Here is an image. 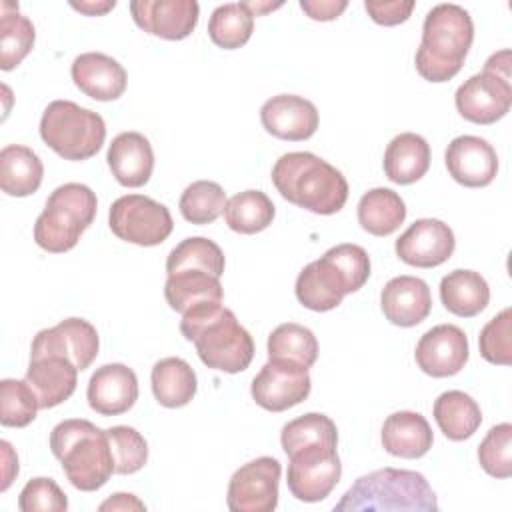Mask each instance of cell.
<instances>
[{
  "label": "cell",
  "instance_id": "cell-16",
  "mask_svg": "<svg viewBox=\"0 0 512 512\" xmlns=\"http://www.w3.org/2000/svg\"><path fill=\"white\" fill-rule=\"evenodd\" d=\"M456 248L454 232L436 218H420L400 234L394 244L396 256L416 268H436L444 264Z\"/></svg>",
  "mask_w": 512,
  "mask_h": 512
},
{
  "label": "cell",
  "instance_id": "cell-13",
  "mask_svg": "<svg viewBox=\"0 0 512 512\" xmlns=\"http://www.w3.org/2000/svg\"><path fill=\"white\" fill-rule=\"evenodd\" d=\"M454 104L464 120L484 126L494 124L504 118L512 106L510 80L482 70L458 86Z\"/></svg>",
  "mask_w": 512,
  "mask_h": 512
},
{
  "label": "cell",
  "instance_id": "cell-6",
  "mask_svg": "<svg viewBox=\"0 0 512 512\" xmlns=\"http://www.w3.org/2000/svg\"><path fill=\"white\" fill-rule=\"evenodd\" d=\"M334 510H416L434 512L438 500L424 474L402 468H382L360 476L334 504Z\"/></svg>",
  "mask_w": 512,
  "mask_h": 512
},
{
  "label": "cell",
  "instance_id": "cell-44",
  "mask_svg": "<svg viewBox=\"0 0 512 512\" xmlns=\"http://www.w3.org/2000/svg\"><path fill=\"white\" fill-rule=\"evenodd\" d=\"M22 512H66L68 498L52 478H32L26 482L18 496Z\"/></svg>",
  "mask_w": 512,
  "mask_h": 512
},
{
  "label": "cell",
  "instance_id": "cell-4",
  "mask_svg": "<svg viewBox=\"0 0 512 512\" xmlns=\"http://www.w3.org/2000/svg\"><path fill=\"white\" fill-rule=\"evenodd\" d=\"M474 40V24L458 4H436L422 24V42L416 50V72L428 82H448L464 66Z\"/></svg>",
  "mask_w": 512,
  "mask_h": 512
},
{
  "label": "cell",
  "instance_id": "cell-9",
  "mask_svg": "<svg viewBox=\"0 0 512 512\" xmlns=\"http://www.w3.org/2000/svg\"><path fill=\"white\" fill-rule=\"evenodd\" d=\"M336 446L332 442H310L288 454L286 484L296 500L320 502L336 488L342 476Z\"/></svg>",
  "mask_w": 512,
  "mask_h": 512
},
{
  "label": "cell",
  "instance_id": "cell-47",
  "mask_svg": "<svg viewBox=\"0 0 512 512\" xmlns=\"http://www.w3.org/2000/svg\"><path fill=\"white\" fill-rule=\"evenodd\" d=\"M0 448H2V462H4V466H2V484H0V490L4 492V490H8V486L12 484L14 476H18V456H16V452L12 450L10 442H6V440L0 442Z\"/></svg>",
  "mask_w": 512,
  "mask_h": 512
},
{
  "label": "cell",
  "instance_id": "cell-5",
  "mask_svg": "<svg viewBox=\"0 0 512 512\" xmlns=\"http://www.w3.org/2000/svg\"><path fill=\"white\" fill-rule=\"evenodd\" d=\"M50 450L62 462L68 482L82 492L102 488L116 472L108 434L90 420L58 422L50 432Z\"/></svg>",
  "mask_w": 512,
  "mask_h": 512
},
{
  "label": "cell",
  "instance_id": "cell-42",
  "mask_svg": "<svg viewBox=\"0 0 512 512\" xmlns=\"http://www.w3.org/2000/svg\"><path fill=\"white\" fill-rule=\"evenodd\" d=\"M478 462L494 478L512 476V424L502 422L488 430L478 446Z\"/></svg>",
  "mask_w": 512,
  "mask_h": 512
},
{
  "label": "cell",
  "instance_id": "cell-41",
  "mask_svg": "<svg viewBox=\"0 0 512 512\" xmlns=\"http://www.w3.org/2000/svg\"><path fill=\"white\" fill-rule=\"evenodd\" d=\"M114 456L116 474H134L148 460V442L132 426H112L106 430Z\"/></svg>",
  "mask_w": 512,
  "mask_h": 512
},
{
  "label": "cell",
  "instance_id": "cell-22",
  "mask_svg": "<svg viewBox=\"0 0 512 512\" xmlns=\"http://www.w3.org/2000/svg\"><path fill=\"white\" fill-rule=\"evenodd\" d=\"M70 74L80 92L100 102L118 100L128 84L124 66L102 52H84L76 56Z\"/></svg>",
  "mask_w": 512,
  "mask_h": 512
},
{
  "label": "cell",
  "instance_id": "cell-39",
  "mask_svg": "<svg viewBox=\"0 0 512 512\" xmlns=\"http://www.w3.org/2000/svg\"><path fill=\"white\" fill-rule=\"evenodd\" d=\"M40 404L26 380L4 378L0 382V424L8 428L28 426L38 412Z\"/></svg>",
  "mask_w": 512,
  "mask_h": 512
},
{
  "label": "cell",
  "instance_id": "cell-7",
  "mask_svg": "<svg viewBox=\"0 0 512 512\" xmlns=\"http://www.w3.org/2000/svg\"><path fill=\"white\" fill-rule=\"evenodd\" d=\"M96 210V194L86 184L66 182L58 186L36 218L34 242L52 254L72 250L84 230L94 222Z\"/></svg>",
  "mask_w": 512,
  "mask_h": 512
},
{
  "label": "cell",
  "instance_id": "cell-12",
  "mask_svg": "<svg viewBox=\"0 0 512 512\" xmlns=\"http://www.w3.org/2000/svg\"><path fill=\"white\" fill-rule=\"evenodd\" d=\"M312 380L308 368L288 360H268L254 376L250 394L268 412H284L310 394Z\"/></svg>",
  "mask_w": 512,
  "mask_h": 512
},
{
  "label": "cell",
  "instance_id": "cell-31",
  "mask_svg": "<svg viewBox=\"0 0 512 512\" xmlns=\"http://www.w3.org/2000/svg\"><path fill=\"white\" fill-rule=\"evenodd\" d=\"M164 298L172 310L184 314L200 302H222L224 290L220 278L204 270H180L168 274Z\"/></svg>",
  "mask_w": 512,
  "mask_h": 512
},
{
  "label": "cell",
  "instance_id": "cell-10",
  "mask_svg": "<svg viewBox=\"0 0 512 512\" xmlns=\"http://www.w3.org/2000/svg\"><path fill=\"white\" fill-rule=\"evenodd\" d=\"M108 226L124 242L158 246L172 234L174 222L164 204L144 194H126L112 202Z\"/></svg>",
  "mask_w": 512,
  "mask_h": 512
},
{
  "label": "cell",
  "instance_id": "cell-26",
  "mask_svg": "<svg viewBox=\"0 0 512 512\" xmlns=\"http://www.w3.org/2000/svg\"><path fill=\"white\" fill-rule=\"evenodd\" d=\"M384 174L394 184H414L430 168V144L414 132L394 136L384 152Z\"/></svg>",
  "mask_w": 512,
  "mask_h": 512
},
{
  "label": "cell",
  "instance_id": "cell-15",
  "mask_svg": "<svg viewBox=\"0 0 512 512\" xmlns=\"http://www.w3.org/2000/svg\"><path fill=\"white\" fill-rule=\"evenodd\" d=\"M100 338L96 328L84 318H66L52 328L40 330L30 346V354L66 356L80 372L98 356Z\"/></svg>",
  "mask_w": 512,
  "mask_h": 512
},
{
  "label": "cell",
  "instance_id": "cell-18",
  "mask_svg": "<svg viewBox=\"0 0 512 512\" xmlns=\"http://www.w3.org/2000/svg\"><path fill=\"white\" fill-rule=\"evenodd\" d=\"M444 162L448 174L466 188L488 186L498 174V154L494 146L472 134L456 136L444 152Z\"/></svg>",
  "mask_w": 512,
  "mask_h": 512
},
{
  "label": "cell",
  "instance_id": "cell-48",
  "mask_svg": "<svg viewBox=\"0 0 512 512\" xmlns=\"http://www.w3.org/2000/svg\"><path fill=\"white\" fill-rule=\"evenodd\" d=\"M100 510H146V506L134 494L118 492V494H112L108 500H104L100 504Z\"/></svg>",
  "mask_w": 512,
  "mask_h": 512
},
{
  "label": "cell",
  "instance_id": "cell-28",
  "mask_svg": "<svg viewBox=\"0 0 512 512\" xmlns=\"http://www.w3.org/2000/svg\"><path fill=\"white\" fill-rule=\"evenodd\" d=\"M44 176L40 156L22 144H8L0 150V188L8 196L34 194Z\"/></svg>",
  "mask_w": 512,
  "mask_h": 512
},
{
  "label": "cell",
  "instance_id": "cell-43",
  "mask_svg": "<svg viewBox=\"0 0 512 512\" xmlns=\"http://www.w3.org/2000/svg\"><path fill=\"white\" fill-rule=\"evenodd\" d=\"M478 348L480 356L498 366H510L512 364V310L504 308L498 312L478 336Z\"/></svg>",
  "mask_w": 512,
  "mask_h": 512
},
{
  "label": "cell",
  "instance_id": "cell-40",
  "mask_svg": "<svg viewBox=\"0 0 512 512\" xmlns=\"http://www.w3.org/2000/svg\"><path fill=\"white\" fill-rule=\"evenodd\" d=\"M310 442H332L338 444V430L332 418L320 412L302 414L282 426L280 444L286 456L296 448L310 444Z\"/></svg>",
  "mask_w": 512,
  "mask_h": 512
},
{
  "label": "cell",
  "instance_id": "cell-38",
  "mask_svg": "<svg viewBox=\"0 0 512 512\" xmlns=\"http://www.w3.org/2000/svg\"><path fill=\"white\" fill-rule=\"evenodd\" d=\"M226 192L218 182L196 180L188 184L180 196V214L190 224H210L226 208Z\"/></svg>",
  "mask_w": 512,
  "mask_h": 512
},
{
  "label": "cell",
  "instance_id": "cell-17",
  "mask_svg": "<svg viewBox=\"0 0 512 512\" xmlns=\"http://www.w3.org/2000/svg\"><path fill=\"white\" fill-rule=\"evenodd\" d=\"M130 14L138 28L164 40H184L198 24L196 0H134Z\"/></svg>",
  "mask_w": 512,
  "mask_h": 512
},
{
  "label": "cell",
  "instance_id": "cell-30",
  "mask_svg": "<svg viewBox=\"0 0 512 512\" xmlns=\"http://www.w3.org/2000/svg\"><path fill=\"white\" fill-rule=\"evenodd\" d=\"M432 414L440 432L454 442L470 438L482 424L478 402L462 390L442 392L434 400Z\"/></svg>",
  "mask_w": 512,
  "mask_h": 512
},
{
  "label": "cell",
  "instance_id": "cell-50",
  "mask_svg": "<svg viewBox=\"0 0 512 512\" xmlns=\"http://www.w3.org/2000/svg\"><path fill=\"white\" fill-rule=\"evenodd\" d=\"M70 6L86 16H102L116 6V0H86V2H70Z\"/></svg>",
  "mask_w": 512,
  "mask_h": 512
},
{
  "label": "cell",
  "instance_id": "cell-14",
  "mask_svg": "<svg viewBox=\"0 0 512 512\" xmlns=\"http://www.w3.org/2000/svg\"><path fill=\"white\" fill-rule=\"evenodd\" d=\"M470 356L468 338L456 324H438L424 332L416 344L414 358L418 368L432 378L458 374Z\"/></svg>",
  "mask_w": 512,
  "mask_h": 512
},
{
  "label": "cell",
  "instance_id": "cell-27",
  "mask_svg": "<svg viewBox=\"0 0 512 512\" xmlns=\"http://www.w3.org/2000/svg\"><path fill=\"white\" fill-rule=\"evenodd\" d=\"M440 300L450 314L472 318L488 306L490 286L480 272L458 268L440 280Z\"/></svg>",
  "mask_w": 512,
  "mask_h": 512
},
{
  "label": "cell",
  "instance_id": "cell-35",
  "mask_svg": "<svg viewBox=\"0 0 512 512\" xmlns=\"http://www.w3.org/2000/svg\"><path fill=\"white\" fill-rule=\"evenodd\" d=\"M254 30V14L246 2H230L214 8L208 20L210 40L224 50H236L244 46Z\"/></svg>",
  "mask_w": 512,
  "mask_h": 512
},
{
  "label": "cell",
  "instance_id": "cell-20",
  "mask_svg": "<svg viewBox=\"0 0 512 512\" xmlns=\"http://www.w3.org/2000/svg\"><path fill=\"white\" fill-rule=\"evenodd\" d=\"M86 398L100 416L124 414L138 400V378L126 364H104L90 376Z\"/></svg>",
  "mask_w": 512,
  "mask_h": 512
},
{
  "label": "cell",
  "instance_id": "cell-36",
  "mask_svg": "<svg viewBox=\"0 0 512 512\" xmlns=\"http://www.w3.org/2000/svg\"><path fill=\"white\" fill-rule=\"evenodd\" d=\"M224 252L222 248L204 236H190L174 246L166 258V274L180 270H204L216 278L224 274Z\"/></svg>",
  "mask_w": 512,
  "mask_h": 512
},
{
  "label": "cell",
  "instance_id": "cell-24",
  "mask_svg": "<svg viewBox=\"0 0 512 512\" xmlns=\"http://www.w3.org/2000/svg\"><path fill=\"white\" fill-rule=\"evenodd\" d=\"M108 168L126 188L144 186L154 170V150L140 132H120L108 146Z\"/></svg>",
  "mask_w": 512,
  "mask_h": 512
},
{
  "label": "cell",
  "instance_id": "cell-8",
  "mask_svg": "<svg viewBox=\"0 0 512 512\" xmlns=\"http://www.w3.org/2000/svg\"><path fill=\"white\" fill-rule=\"evenodd\" d=\"M40 136L60 158L80 162L98 154L106 140V124L98 112L72 100H54L42 112Z\"/></svg>",
  "mask_w": 512,
  "mask_h": 512
},
{
  "label": "cell",
  "instance_id": "cell-1",
  "mask_svg": "<svg viewBox=\"0 0 512 512\" xmlns=\"http://www.w3.org/2000/svg\"><path fill=\"white\" fill-rule=\"evenodd\" d=\"M180 332L212 370L244 372L254 358L250 332L222 302H200L186 310L180 320Z\"/></svg>",
  "mask_w": 512,
  "mask_h": 512
},
{
  "label": "cell",
  "instance_id": "cell-45",
  "mask_svg": "<svg viewBox=\"0 0 512 512\" xmlns=\"http://www.w3.org/2000/svg\"><path fill=\"white\" fill-rule=\"evenodd\" d=\"M364 8L376 24L396 26V24H402L410 18V14L414 10V0H390V2L366 0Z\"/></svg>",
  "mask_w": 512,
  "mask_h": 512
},
{
  "label": "cell",
  "instance_id": "cell-32",
  "mask_svg": "<svg viewBox=\"0 0 512 512\" xmlns=\"http://www.w3.org/2000/svg\"><path fill=\"white\" fill-rule=\"evenodd\" d=\"M358 224L372 236H390L406 218V204L390 188H372L358 202Z\"/></svg>",
  "mask_w": 512,
  "mask_h": 512
},
{
  "label": "cell",
  "instance_id": "cell-25",
  "mask_svg": "<svg viewBox=\"0 0 512 512\" xmlns=\"http://www.w3.org/2000/svg\"><path fill=\"white\" fill-rule=\"evenodd\" d=\"M434 442L428 420L412 410L390 414L382 424V446L388 454L398 458H422Z\"/></svg>",
  "mask_w": 512,
  "mask_h": 512
},
{
  "label": "cell",
  "instance_id": "cell-23",
  "mask_svg": "<svg viewBox=\"0 0 512 512\" xmlns=\"http://www.w3.org/2000/svg\"><path fill=\"white\" fill-rule=\"evenodd\" d=\"M380 308L390 324L412 328L424 322L432 310L430 288L422 278L396 276L382 288Z\"/></svg>",
  "mask_w": 512,
  "mask_h": 512
},
{
  "label": "cell",
  "instance_id": "cell-19",
  "mask_svg": "<svg viewBox=\"0 0 512 512\" xmlns=\"http://www.w3.org/2000/svg\"><path fill=\"white\" fill-rule=\"evenodd\" d=\"M260 120L268 134L280 140L300 142L314 136L320 116L318 108L304 96L278 94L262 104Z\"/></svg>",
  "mask_w": 512,
  "mask_h": 512
},
{
  "label": "cell",
  "instance_id": "cell-34",
  "mask_svg": "<svg viewBox=\"0 0 512 512\" xmlns=\"http://www.w3.org/2000/svg\"><path fill=\"white\" fill-rule=\"evenodd\" d=\"M274 202L262 190H244L234 194L224 208V220L238 234H256L274 220Z\"/></svg>",
  "mask_w": 512,
  "mask_h": 512
},
{
  "label": "cell",
  "instance_id": "cell-21",
  "mask_svg": "<svg viewBox=\"0 0 512 512\" xmlns=\"http://www.w3.org/2000/svg\"><path fill=\"white\" fill-rule=\"evenodd\" d=\"M78 372L66 356L30 354L24 380L34 390L40 408H54L74 394Z\"/></svg>",
  "mask_w": 512,
  "mask_h": 512
},
{
  "label": "cell",
  "instance_id": "cell-37",
  "mask_svg": "<svg viewBox=\"0 0 512 512\" xmlns=\"http://www.w3.org/2000/svg\"><path fill=\"white\" fill-rule=\"evenodd\" d=\"M268 360H288L310 368L318 358V340L314 332L296 322L276 326L268 336Z\"/></svg>",
  "mask_w": 512,
  "mask_h": 512
},
{
  "label": "cell",
  "instance_id": "cell-33",
  "mask_svg": "<svg viewBox=\"0 0 512 512\" xmlns=\"http://www.w3.org/2000/svg\"><path fill=\"white\" fill-rule=\"evenodd\" d=\"M36 30L30 18L18 12V4L2 2L0 18V68L4 72L16 68L32 50Z\"/></svg>",
  "mask_w": 512,
  "mask_h": 512
},
{
  "label": "cell",
  "instance_id": "cell-2",
  "mask_svg": "<svg viewBox=\"0 0 512 512\" xmlns=\"http://www.w3.org/2000/svg\"><path fill=\"white\" fill-rule=\"evenodd\" d=\"M270 178L284 200L314 214H336L348 200L344 174L312 152L282 154Z\"/></svg>",
  "mask_w": 512,
  "mask_h": 512
},
{
  "label": "cell",
  "instance_id": "cell-29",
  "mask_svg": "<svg viewBox=\"0 0 512 512\" xmlns=\"http://www.w3.org/2000/svg\"><path fill=\"white\" fill-rule=\"evenodd\" d=\"M150 382H152V392L156 402L166 408L186 406L196 396V390H198L196 372L186 360L178 356H168L158 360L152 366Z\"/></svg>",
  "mask_w": 512,
  "mask_h": 512
},
{
  "label": "cell",
  "instance_id": "cell-11",
  "mask_svg": "<svg viewBox=\"0 0 512 512\" xmlns=\"http://www.w3.org/2000/svg\"><path fill=\"white\" fill-rule=\"evenodd\" d=\"M282 466L272 456H260L240 466L226 492L232 512H272L278 506V482Z\"/></svg>",
  "mask_w": 512,
  "mask_h": 512
},
{
  "label": "cell",
  "instance_id": "cell-46",
  "mask_svg": "<svg viewBox=\"0 0 512 512\" xmlns=\"http://www.w3.org/2000/svg\"><path fill=\"white\" fill-rule=\"evenodd\" d=\"M300 8L308 18L328 22V20H336L348 8V2L346 0H300Z\"/></svg>",
  "mask_w": 512,
  "mask_h": 512
},
{
  "label": "cell",
  "instance_id": "cell-49",
  "mask_svg": "<svg viewBox=\"0 0 512 512\" xmlns=\"http://www.w3.org/2000/svg\"><path fill=\"white\" fill-rule=\"evenodd\" d=\"M484 70L486 72H492V74H498L506 80H510V50H500L496 54H492L486 64H484Z\"/></svg>",
  "mask_w": 512,
  "mask_h": 512
},
{
  "label": "cell",
  "instance_id": "cell-3",
  "mask_svg": "<svg viewBox=\"0 0 512 512\" xmlns=\"http://www.w3.org/2000/svg\"><path fill=\"white\" fill-rule=\"evenodd\" d=\"M370 278V256L358 244H338L306 264L296 278L298 302L314 312H328L346 294L358 292Z\"/></svg>",
  "mask_w": 512,
  "mask_h": 512
}]
</instances>
